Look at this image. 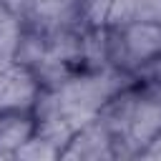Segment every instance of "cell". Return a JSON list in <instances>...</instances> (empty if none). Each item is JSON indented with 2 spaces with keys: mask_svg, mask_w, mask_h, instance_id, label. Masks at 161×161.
Returning <instances> with one entry per match:
<instances>
[{
  "mask_svg": "<svg viewBox=\"0 0 161 161\" xmlns=\"http://www.w3.org/2000/svg\"><path fill=\"white\" fill-rule=\"evenodd\" d=\"M158 23H161V18H158Z\"/></svg>",
  "mask_w": 161,
  "mask_h": 161,
  "instance_id": "4",
  "label": "cell"
},
{
  "mask_svg": "<svg viewBox=\"0 0 161 161\" xmlns=\"http://www.w3.org/2000/svg\"><path fill=\"white\" fill-rule=\"evenodd\" d=\"M35 133V118L30 113H3L0 116V151L15 153Z\"/></svg>",
  "mask_w": 161,
  "mask_h": 161,
  "instance_id": "2",
  "label": "cell"
},
{
  "mask_svg": "<svg viewBox=\"0 0 161 161\" xmlns=\"http://www.w3.org/2000/svg\"><path fill=\"white\" fill-rule=\"evenodd\" d=\"M40 83L33 68L18 60H0V116L3 113H33L40 96Z\"/></svg>",
  "mask_w": 161,
  "mask_h": 161,
  "instance_id": "1",
  "label": "cell"
},
{
  "mask_svg": "<svg viewBox=\"0 0 161 161\" xmlns=\"http://www.w3.org/2000/svg\"><path fill=\"white\" fill-rule=\"evenodd\" d=\"M151 70H153V83H158V86H161V55L151 63Z\"/></svg>",
  "mask_w": 161,
  "mask_h": 161,
  "instance_id": "3",
  "label": "cell"
}]
</instances>
